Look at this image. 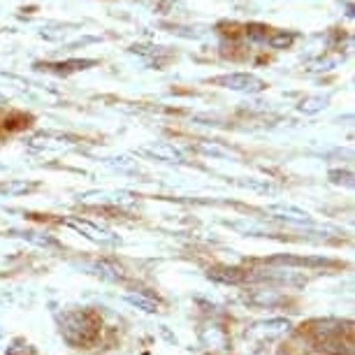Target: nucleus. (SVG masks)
Listing matches in <instances>:
<instances>
[{
  "instance_id": "3",
  "label": "nucleus",
  "mask_w": 355,
  "mask_h": 355,
  "mask_svg": "<svg viewBox=\"0 0 355 355\" xmlns=\"http://www.w3.org/2000/svg\"><path fill=\"white\" fill-rule=\"evenodd\" d=\"M220 84H227V89H234V91H260L263 89V82L256 77H249V75L225 77V79H220Z\"/></svg>"
},
{
  "instance_id": "1",
  "label": "nucleus",
  "mask_w": 355,
  "mask_h": 355,
  "mask_svg": "<svg viewBox=\"0 0 355 355\" xmlns=\"http://www.w3.org/2000/svg\"><path fill=\"white\" fill-rule=\"evenodd\" d=\"M61 332L72 344H86L96 334V325L91 323L89 313H65L61 320Z\"/></svg>"
},
{
  "instance_id": "7",
  "label": "nucleus",
  "mask_w": 355,
  "mask_h": 355,
  "mask_svg": "<svg viewBox=\"0 0 355 355\" xmlns=\"http://www.w3.org/2000/svg\"><path fill=\"white\" fill-rule=\"evenodd\" d=\"M128 302H130L132 306H139L142 311H149V313L158 311V304H153V302H149V300H144V297H135V295H130Z\"/></svg>"
},
{
  "instance_id": "2",
  "label": "nucleus",
  "mask_w": 355,
  "mask_h": 355,
  "mask_svg": "<svg viewBox=\"0 0 355 355\" xmlns=\"http://www.w3.org/2000/svg\"><path fill=\"white\" fill-rule=\"evenodd\" d=\"M68 225H72V227H75V230H79V232H84L86 237L96 239V242H103V244L116 242V239H114L110 232L100 230V227H96L93 223H89V220H75V218H70V220H68Z\"/></svg>"
},
{
  "instance_id": "5",
  "label": "nucleus",
  "mask_w": 355,
  "mask_h": 355,
  "mask_svg": "<svg viewBox=\"0 0 355 355\" xmlns=\"http://www.w3.org/2000/svg\"><path fill=\"white\" fill-rule=\"evenodd\" d=\"M209 277L223 281V284H242V281H246V272L234 270V267H223V270H209Z\"/></svg>"
},
{
  "instance_id": "6",
  "label": "nucleus",
  "mask_w": 355,
  "mask_h": 355,
  "mask_svg": "<svg viewBox=\"0 0 355 355\" xmlns=\"http://www.w3.org/2000/svg\"><path fill=\"white\" fill-rule=\"evenodd\" d=\"M281 295H277L274 291H256L251 295H246V302L256 304V306H272V304H279L281 302Z\"/></svg>"
},
{
  "instance_id": "4",
  "label": "nucleus",
  "mask_w": 355,
  "mask_h": 355,
  "mask_svg": "<svg viewBox=\"0 0 355 355\" xmlns=\"http://www.w3.org/2000/svg\"><path fill=\"white\" fill-rule=\"evenodd\" d=\"M270 265H286V267H318L327 265V260L323 258H295V256H277L267 260Z\"/></svg>"
}]
</instances>
